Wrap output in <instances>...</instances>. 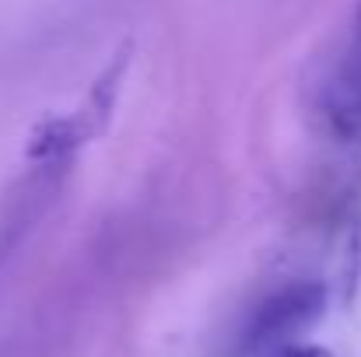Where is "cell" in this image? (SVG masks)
I'll return each instance as SVG.
<instances>
[{
  "label": "cell",
  "instance_id": "3",
  "mask_svg": "<svg viewBox=\"0 0 361 357\" xmlns=\"http://www.w3.org/2000/svg\"><path fill=\"white\" fill-rule=\"evenodd\" d=\"M259 357H334L326 347H316V344H288V347H277V351H267Z\"/></svg>",
  "mask_w": 361,
  "mask_h": 357
},
{
  "label": "cell",
  "instance_id": "2",
  "mask_svg": "<svg viewBox=\"0 0 361 357\" xmlns=\"http://www.w3.org/2000/svg\"><path fill=\"white\" fill-rule=\"evenodd\" d=\"M330 116L337 130L361 133V46H355L351 60L344 63V70L330 88Z\"/></svg>",
  "mask_w": 361,
  "mask_h": 357
},
{
  "label": "cell",
  "instance_id": "4",
  "mask_svg": "<svg viewBox=\"0 0 361 357\" xmlns=\"http://www.w3.org/2000/svg\"><path fill=\"white\" fill-rule=\"evenodd\" d=\"M355 46H361V7H358V21H355Z\"/></svg>",
  "mask_w": 361,
  "mask_h": 357
},
{
  "label": "cell",
  "instance_id": "1",
  "mask_svg": "<svg viewBox=\"0 0 361 357\" xmlns=\"http://www.w3.org/2000/svg\"><path fill=\"white\" fill-rule=\"evenodd\" d=\"M326 312V291L316 280H288L263 294L245 315L239 333V354L259 357L267 351L298 344Z\"/></svg>",
  "mask_w": 361,
  "mask_h": 357
}]
</instances>
